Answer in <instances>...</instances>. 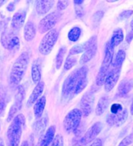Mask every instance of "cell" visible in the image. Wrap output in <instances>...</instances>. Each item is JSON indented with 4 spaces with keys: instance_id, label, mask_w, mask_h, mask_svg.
I'll return each mask as SVG.
<instances>
[{
    "instance_id": "cell-1",
    "label": "cell",
    "mask_w": 133,
    "mask_h": 146,
    "mask_svg": "<svg viewBox=\"0 0 133 146\" xmlns=\"http://www.w3.org/2000/svg\"><path fill=\"white\" fill-rule=\"evenodd\" d=\"M25 117L23 114H18L13 118L6 133L8 146L20 145L23 127L25 125Z\"/></svg>"
},
{
    "instance_id": "cell-2",
    "label": "cell",
    "mask_w": 133,
    "mask_h": 146,
    "mask_svg": "<svg viewBox=\"0 0 133 146\" xmlns=\"http://www.w3.org/2000/svg\"><path fill=\"white\" fill-rule=\"evenodd\" d=\"M29 60L30 57L27 52H23L16 59L10 71V82L12 84L15 86L19 85L28 67Z\"/></svg>"
},
{
    "instance_id": "cell-3",
    "label": "cell",
    "mask_w": 133,
    "mask_h": 146,
    "mask_svg": "<svg viewBox=\"0 0 133 146\" xmlns=\"http://www.w3.org/2000/svg\"><path fill=\"white\" fill-rule=\"evenodd\" d=\"M88 68L86 66H82L76 70L73 71L70 75L65 79L62 88V94L63 97H68L72 94L73 95L75 88L79 79L82 77L87 76Z\"/></svg>"
},
{
    "instance_id": "cell-4",
    "label": "cell",
    "mask_w": 133,
    "mask_h": 146,
    "mask_svg": "<svg viewBox=\"0 0 133 146\" xmlns=\"http://www.w3.org/2000/svg\"><path fill=\"white\" fill-rule=\"evenodd\" d=\"M128 116L127 109L123 108L122 104H113L110 106V113L107 115L106 121L111 127H120L127 121Z\"/></svg>"
},
{
    "instance_id": "cell-5",
    "label": "cell",
    "mask_w": 133,
    "mask_h": 146,
    "mask_svg": "<svg viewBox=\"0 0 133 146\" xmlns=\"http://www.w3.org/2000/svg\"><path fill=\"white\" fill-rule=\"evenodd\" d=\"M59 38V32L55 29L51 30L45 35L40 42L38 51L43 55H48L51 53L55 43Z\"/></svg>"
},
{
    "instance_id": "cell-6",
    "label": "cell",
    "mask_w": 133,
    "mask_h": 146,
    "mask_svg": "<svg viewBox=\"0 0 133 146\" xmlns=\"http://www.w3.org/2000/svg\"><path fill=\"white\" fill-rule=\"evenodd\" d=\"M82 113L79 109H73L66 114L63 121V127L67 133L75 132L80 125Z\"/></svg>"
},
{
    "instance_id": "cell-7",
    "label": "cell",
    "mask_w": 133,
    "mask_h": 146,
    "mask_svg": "<svg viewBox=\"0 0 133 146\" xmlns=\"http://www.w3.org/2000/svg\"><path fill=\"white\" fill-rule=\"evenodd\" d=\"M61 16L62 15L59 12H52L44 17L38 24L40 34H45L51 31L57 23L59 21Z\"/></svg>"
},
{
    "instance_id": "cell-8",
    "label": "cell",
    "mask_w": 133,
    "mask_h": 146,
    "mask_svg": "<svg viewBox=\"0 0 133 146\" xmlns=\"http://www.w3.org/2000/svg\"><path fill=\"white\" fill-rule=\"evenodd\" d=\"M83 46L84 51L79 61L80 64H85L86 62H90L95 56L97 51V36L95 35L91 36L87 41L83 44Z\"/></svg>"
},
{
    "instance_id": "cell-9",
    "label": "cell",
    "mask_w": 133,
    "mask_h": 146,
    "mask_svg": "<svg viewBox=\"0 0 133 146\" xmlns=\"http://www.w3.org/2000/svg\"><path fill=\"white\" fill-rule=\"evenodd\" d=\"M1 44L7 50H13L20 46V39L14 31L6 30L1 35Z\"/></svg>"
},
{
    "instance_id": "cell-10",
    "label": "cell",
    "mask_w": 133,
    "mask_h": 146,
    "mask_svg": "<svg viewBox=\"0 0 133 146\" xmlns=\"http://www.w3.org/2000/svg\"><path fill=\"white\" fill-rule=\"evenodd\" d=\"M24 96H25V90L23 86H20L18 87V90L15 96L14 103L13 104L11 108L9 111L8 117H7V120H6L7 122H10L13 121V118L15 117V115L17 114V113L21 109V107L23 106Z\"/></svg>"
},
{
    "instance_id": "cell-11",
    "label": "cell",
    "mask_w": 133,
    "mask_h": 146,
    "mask_svg": "<svg viewBox=\"0 0 133 146\" xmlns=\"http://www.w3.org/2000/svg\"><path fill=\"white\" fill-rule=\"evenodd\" d=\"M95 96L93 92H87L82 96L80 101V111L82 115L84 117H88L93 110L94 105Z\"/></svg>"
},
{
    "instance_id": "cell-12",
    "label": "cell",
    "mask_w": 133,
    "mask_h": 146,
    "mask_svg": "<svg viewBox=\"0 0 133 146\" xmlns=\"http://www.w3.org/2000/svg\"><path fill=\"white\" fill-rule=\"evenodd\" d=\"M121 69L122 68H114L112 70H110L108 73L107 78L105 79L104 83V90L106 92H110L113 90L114 86H116L117 82L118 81L120 74H121Z\"/></svg>"
},
{
    "instance_id": "cell-13",
    "label": "cell",
    "mask_w": 133,
    "mask_h": 146,
    "mask_svg": "<svg viewBox=\"0 0 133 146\" xmlns=\"http://www.w3.org/2000/svg\"><path fill=\"white\" fill-rule=\"evenodd\" d=\"M103 129V124L101 122H96L86 131L85 135H83V139L86 144L93 142L96 138V136L99 135Z\"/></svg>"
},
{
    "instance_id": "cell-14",
    "label": "cell",
    "mask_w": 133,
    "mask_h": 146,
    "mask_svg": "<svg viewBox=\"0 0 133 146\" xmlns=\"http://www.w3.org/2000/svg\"><path fill=\"white\" fill-rule=\"evenodd\" d=\"M26 15V12L23 10L15 13L11 20V27L13 31H20L21 29L25 23Z\"/></svg>"
},
{
    "instance_id": "cell-15",
    "label": "cell",
    "mask_w": 133,
    "mask_h": 146,
    "mask_svg": "<svg viewBox=\"0 0 133 146\" xmlns=\"http://www.w3.org/2000/svg\"><path fill=\"white\" fill-rule=\"evenodd\" d=\"M133 88V80H124L119 84L118 90H117L116 96L122 98L125 97L130 93V91L132 90Z\"/></svg>"
},
{
    "instance_id": "cell-16",
    "label": "cell",
    "mask_w": 133,
    "mask_h": 146,
    "mask_svg": "<svg viewBox=\"0 0 133 146\" xmlns=\"http://www.w3.org/2000/svg\"><path fill=\"white\" fill-rule=\"evenodd\" d=\"M55 135V127L54 126H51L48 128L45 135L40 138L39 142L37 146H49L50 144L52 143L54 141Z\"/></svg>"
},
{
    "instance_id": "cell-17",
    "label": "cell",
    "mask_w": 133,
    "mask_h": 146,
    "mask_svg": "<svg viewBox=\"0 0 133 146\" xmlns=\"http://www.w3.org/2000/svg\"><path fill=\"white\" fill-rule=\"evenodd\" d=\"M114 47L111 45L110 41H108L105 46V50H104V58L102 62L101 67L106 68L109 69L110 64L112 63L113 61V57H114Z\"/></svg>"
},
{
    "instance_id": "cell-18",
    "label": "cell",
    "mask_w": 133,
    "mask_h": 146,
    "mask_svg": "<svg viewBox=\"0 0 133 146\" xmlns=\"http://www.w3.org/2000/svg\"><path fill=\"white\" fill-rule=\"evenodd\" d=\"M53 0H39L36 3V11L39 15L48 13L54 6Z\"/></svg>"
},
{
    "instance_id": "cell-19",
    "label": "cell",
    "mask_w": 133,
    "mask_h": 146,
    "mask_svg": "<svg viewBox=\"0 0 133 146\" xmlns=\"http://www.w3.org/2000/svg\"><path fill=\"white\" fill-rule=\"evenodd\" d=\"M45 89V83L43 82H40L38 84L35 86V88L33 90V92L30 96L28 100H27V107H31V105L36 103L37 100L39 99L41 95L42 94L43 91Z\"/></svg>"
},
{
    "instance_id": "cell-20",
    "label": "cell",
    "mask_w": 133,
    "mask_h": 146,
    "mask_svg": "<svg viewBox=\"0 0 133 146\" xmlns=\"http://www.w3.org/2000/svg\"><path fill=\"white\" fill-rule=\"evenodd\" d=\"M36 32H37V30L34 23L31 21H28L25 24L24 31H23V36H24L25 40L28 42L33 40L36 36Z\"/></svg>"
},
{
    "instance_id": "cell-21",
    "label": "cell",
    "mask_w": 133,
    "mask_h": 146,
    "mask_svg": "<svg viewBox=\"0 0 133 146\" xmlns=\"http://www.w3.org/2000/svg\"><path fill=\"white\" fill-rule=\"evenodd\" d=\"M46 105V97L41 96L37 100L34 106V113L36 119H40L42 116Z\"/></svg>"
},
{
    "instance_id": "cell-22",
    "label": "cell",
    "mask_w": 133,
    "mask_h": 146,
    "mask_svg": "<svg viewBox=\"0 0 133 146\" xmlns=\"http://www.w3.org/2000/svg\"><path fill=\"white\" fill-rule=\"evenodd\" d=\"M123 40H124V33L122 29L117 28L114 31L109 41L114 48H115L123 41Z\"/></svg>"
},
{
    "instance_id": "cell-23",
    "label": "cell",
    "mask_w": 133,
    "mask_h": 146,
    "mask_svg": "<svg viewBox=\"0 0 133 146\" xmlns=\"http://www.w3.org/2000/svg\"><path fill=\"white\" fill-rule=\"evenodd\" d=\"M110 103V100L108 98V96H103L102 97H100L98 103L96 104V114L97 116L102 115L105 112V110H107L108 107Z\"/></svg>"
},
{
    "instance_id": "cell-24",
    "label": "cell",
    "mask_w": 133,
    "mask_h": 146,
    "mask_svg": "<svg viewBox=\"0 0 133 146\" xmlns=\"http://www.w3.org/2000/svg\"><path fill=\"white\" fill-rule=\"evenodd\" d=\"M126 53L124 50H119L116 54V56L112 61V65L115 68H122L123 63L125 62Z\"/></svg>"
},
{
    "instance_id": "cell-25",
    "label": "cell",
    "mask_w": 133,
    "mask_h": 146,
    "mask_svg": "<svg viewBox=\"0 0 133 146\" xmlns=\"http://www.w3.org/2000/svg\"><path fill=\"white\" fill-rule=\"evenodd\" d=\"M31 77L32 80L35 84H38L41 79V65L39 63L34 62L31 68Z\"/></svg>"
},
{
    "instance_id": "cell-26",
    "label": "cell",
    "mask_w": 133,
    "mask_h": 146,
    "mask_svg": "<svg viewBox=\"0 0 133 146\" xmlns=\"http://www.w3.org/2000/svg\"><path fill=\"white\" fill-rule=\"evenodd\" d=\"M82 30L79 27H74L71 29L68 34V40L72 42H76L79 39V36L81 35Z\"/></svg>"
},
{
    "instance_id": "cell-27",
    "label": "cell",
    "mask_w": 133,
    "mask_h": 146,
    "mask_svg": "<svg viewBox=\"0 0 133 146\" xmlns=\"http://www.w3.org/2000/svg\"><path fill=\"white\" fill-rule=\"evenodd\" d=\"M88 84V79L87 76H84V77H82L81 79H79V80L78 81L76 84V86L73 92V95H78L79 93L82 92L84 89L86 87V86Z\"/></svg>"
},
{
    "instance_id": "cell-28",
    "label": "cell",
    "mask_w": 133,
    "mask_h": 146,
    "mask_svg": "<svg viewBox=\"0 0 133 146\" xmlns=\"http://www.w3.org/2000/svg\"><path fill=\"white\" fill-rule=\"evenodd\" d=\"M65 53H66V48L65 47L61 48L59 51H58L56 58H55V67H56L57 69H59L60 68L62 67Z\"/></svg>"
},
{
    "instance_id": "cell-29",
    "label": "cell",
    "mask_w": 133,
    "mask_h": 146,
    "mask_svg": "<svg viewBox=\"0 0 133 146\" xmlns=\"http://www.w3.org/2000/svg\"><path fill=\"white\" fill-rule=\"evenodd\" d=\"M47 121H48V119L46 117L39 120L38 122L36 123V125L34 127L35 132H37V134H42L45 129L46 125H47Z\"/></svg>"
},
{
    "instance_id": "cell-30",
    "label": "cell",
    "mask_w": 133,
    "mask_h": 146,
    "mask_svg": "<svg viewBox=\"0 0 133 146\" xmlns=\"http://www.w3.org/2000/svg\"><path fill=\"white\" fill-rule=\"evenodd\" d=\"M104 13L103 11H97L94 13L93 17H92V25L94 28L99 26V24L101 22L102 18L104 17Z\"/></svg>"
},
{
    "instance_id": "cell-31",
    "label": "cell",
    "mask_w": 133,
    "mask_h": 146,
    "mask_svg": "<svg viewBox=\"0 0 133 146\" xmlns=\"http://www.w3.org/2000/svg\"><path fill=\"white\" fill-rule=\"evenodd\" d=\"M77 59L74 56H68L64 64V70L68 71L76 64Z\"/></svg>"
},
{
    "instance_id": "cell-32",
    "label": "cell",
    "mask_w": 133,
    "mask_h": 146,
    "mask_svg": "<svg viewBox=\"0 0 133 146\" xmlns=\"http://www.w3.org/2000/svg\"><path fill=\"white\" fill-rule=\"evenodd\" d=\"M84 51V46L83 44H77L75 45L74 47L71 48L69 53H68V56H74L76 54L82 53Z\"/></svg>"
},
{
    "instance_id": "cell-33",
    "label": "cell",
    "mask_w": 133,
    "mask_h": 146,
    "mask_svg": "<svg viewBox=\"0 0 133 146\" xmlns=\"http://www.w3.org/2000/svg\"><path fill=\"white\" fill-rule=\"evenodd\" d=\"M87 144L86 143L83 139V136L82 135H76L75 138L72 140V146H86Z\"/></svg>"
},
{
    "instance_id": "cell-34",
    "label": "cell",
    "mask_w": 133,
    "mask_h": 146,
    "mask_svg": "<svg viewBox=\"0 0 133 146\" xmlns=\"http://www.w3.org/2000/svg\"><path fill=\"white\" fill-rule=\"evenodd\" d=\"M6 108V94L2 87H0V113L5 110Z\"/></svg>"
},
{
    "instance_id": "cell-35",
    "label": "cell",
    "mask_w": 133,
    "mask_h": 146,
    "mask_svg": "<svg viewBox=\"0 0 133 146\" xmlns=\"http://www.w3.org/2000/svg\"><path fill=\"white\" fill-rule=\"evenodd\" d=\"M133 142V134L128 135L125 138L122 140V141L119 143L118 146H128Z\"/></svg>"
},
{
    "instance_id": "cell-36",
    "label": "cell",
    "mask_w": 133,
    "mask_h": 146,
    "mask_svg": "<svg viewBox=\"0 0 133 146\" xmlns=\"http://www.w3.org/2000/svg\"><path fill=\"white\" fill-rule=\"evenodd\" d=\"M133 15V10L132 9H128V10H125V11L122 12L118 16V19L120 20H126L128 18H129Z\"/></svg>"
},
{
    "instance_id": "cell-37",
    "label": "cell",
    "mask_w": 133,
    "mask_h": 146,
    "mask_svg": "<svg viewBox=\"0 0 133 146\" xmlns=\"http://www.w3.org/2000/svg\"><path fill=\"white\" fill-rule=\"evenodd\" d=\"M51 146H64V141L62 135H58L55 137L54 141H52Z\"/></svg>"
},
{
    "instance_id": "cell-38",
    "label": "cell",
    "mask_w": 133,
    "mask_h": 146,
    "mask_svg": "<svg viewBox=\"0 0 133 146\" xmlns=\"http://www.w3.org/2000/svg\"><path fill=\"white\" fill-rule=\"evenodd\" d=\"M69 2L68 1H59L57 3V7L59 10H64L68 7Z\"/></svg>"
},
{
    "instance_id": "cell-39",
    "label": "cell",
    "mask_w": 133,
    "mask_h": 146,
    "mask_svg": "<svg viewBox=\"0 0 133 146\" xmlns=\"http://www.w3.org/2000/svg\"><path fill=\"white\" fill-rule=\"evenodd\" d=\"M76 13L79 17H82L83 16V9L82 6L76 5Z\"/></svg>"
},
{
    "instance_id": "cell-40",
    "label": "cell",
    "mask_w": 133,
    "mask_h": 146,
    "mask_svg": "<svg viewBox=\"0 0 133 146\" xmlns=\"http://www.w3.org/2000/svg\"><path fill=\"white\" fill-rule=\"evenodd\" d=\"M90 146H103V143L100 138H96L95 140L92 142Z\"/></svg>"
},
{
    "instance_id": "cell-41",
    "label": "cell",
    "mask_w": 133,
    "mask_h": 146,
    "mask_svg": "<svg viewBox=\"0 0 133 146\" xmlns=\"http://www.w3.org/2000/svg\"><path fill=\"white\" fill-rule=\"evenodd\" d=\"M132 40H133V31H130L128 33L127 36H126V41H127L128 44H130Z\"/></svg>"
},
{
    "instance_id": "cell-42",
    "label": "cell",
    "mask_w": 133,
    "mask_h": 146,
    "mask_svg": "<svg viewBox=\"0 0 133 146\" xmlns=\"http://www.w3.org/2000/svg\"><path fill=\"white\" fill-rule=\"evenodd\" d=\"M73 3L76 6H81L82 3H84V1H82V0H76V1H74Z\"/></svg>"
},
{
    "instance_id": "cell-43",
    "label": "cell",
    "mask_w": 133,
    "mask_h": 146,
    "mask_svg": "<svg viewBox=\"0 0 133 146\" xmlns=\"http://www.w3.org/2000/svg\"><path fill=\"white\" fill-rule=\"evenodd\" d=\"M130 112H131V114H132V115H133V100H132V104H131Z\"/></svg>"
},
{
    "instance_id": "cell-44",
    "label": "cell",
    "mask_w": 133,
    "mask_h": 146,
    "mask_svg": "<svg viewBox=\"0 0 133 146\" xmlns=\"http://www.w3.org/2000/svg\"><path fill=\"white\" fill-rule=\"evenodd\" d=\"M20 146H29L28 142H27V141H23V143H22V145H21Z\"/></svg>"
},
{
    "instance_id": "cell-45",
    "label": "cell",
    "mask_w": 133,
    "mask_h": 146,
    "mask_svg": "<svg viewBox=\"0 0 133 146\" xmlns=\"http://www.w3.org/2000/svg\"><path fill=\"white\" fill-rule=\"evenodd\" d=\"M130 27H131V31H133V18L132 19L130 22Z\"/></svg>"
},
{
    "instance_id": "cell-46",
    "label": "cell",
    "mask_w": 133,
    "mask_h": 146,
    "mask_svg": "<svg viewBox=\"0 0 133 146\" xmlns=\"http://www.w3.org/2000/svg\"><path fill=\"white\" fill-rule=\"evenodd\" d=\"M6 1H0V6H2L3 4H4V3H6Z\"/></svg>"
},
{
    "instance_id": "cell-47",
    "label": "cell",
    "mask_w": 133,
    "mask_h": 146,
    "mask_svg": "<svg viewBox=\"0 0 133 146\" xmlns=\"http://www.w3.org/2000/svg\"><path fill=\"white\" fill-rule=\"evenodd\" d=\"M0 146H4V145L3 143H0Z\"/></svg>"
},
{
    "instance_id": "cell-48",
    "label": "cell",
    "mask_w": 133,
    "mask_h": 146,
    "mask_svg": "<svg viewBox=\"0 0 133 146\" xmlns=\"http://www.w3.org/2000/svg\"><path fill=\"white\" fill-rule=\"evenodd\" d=\"M0 130H1V125H0Z\"/></svg>"
}]
</instances>
